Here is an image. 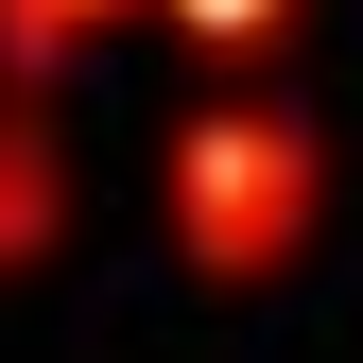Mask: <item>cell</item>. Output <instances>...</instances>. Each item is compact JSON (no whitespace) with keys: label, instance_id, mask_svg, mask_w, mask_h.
I'll return each instance as SVG.
<instances>
[{"label":"cell","instance_id":"cell-1","mask_svg":"<svg viewBox=\"0 0 363 363\" xmlns=\"http://www.w3.org/2000/svg\"><path fill=\"white\" fill-rule=\"evenodd\" d=\"M311 208H329V139H311L294 104H208V121H173V242H191L225 294L277 277Z\"/></svg>","mask_w":363,"mask_h":363},{"label":"cell","instance_id":"cell-2","mask_svg":"<svg viewBox=\"0 0 363 363\" xmlns=\"http://www.w3.org/2000/svg\"><path fill=\"white\" fill-rule=\"evenodd\" d=\"M52 225H69V156H52L35 104H0V259H35Z\"/></svg>","mask_w":363,"mask_h":363},{"label":"cell","instance_id":"cell-3","mask_svg":"<svg viewBox=\"0 0 363 363\" xmlns=\"http://www.w3.org/2000/svg\"><path fill=\"white\" fill-rule=\"evenodd\" d=\"M104 18H139V0H0V69H52V52H86Z\"/></svg>","mask_w":363,"mask_h":363},{"label":"cell","instance_id":"cell-4","mask_svg":"<svg viewBox=\"0 0 363 363\" xmlns=\"http://www.w3.org/2000/svg\"><path fill=\"white\" fill-rule=\"evenodd\" d=\"M173 35H191V52H277L294 35V0H156Z\"/></svg>","mask_w":363,"mask_h":363}]
</instances>
